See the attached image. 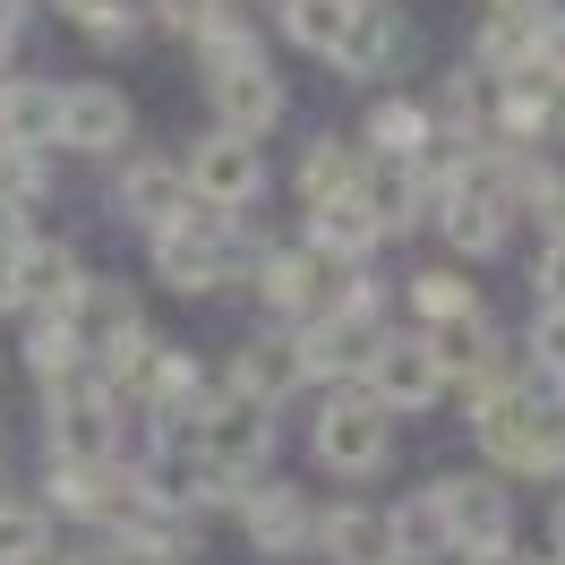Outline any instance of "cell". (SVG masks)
Returning a JSON list of instances; mask_svg holds the SVG:
<instances>
[{"label":"cell","mask_w":565,"mask_h":565,"mask_svg":"<svg viewBox=\"0 0 565 565\" xmlns=\"http://www.w3.org/2000/svg\"><path fill=\"white\" fill-rule=\"evenodd\" d=\"M61 334L77 343V360H104L111 343H129V334H138V309H129V291L77 282V300L61 309Z\"/></svg>","instance_id":"30bf717a"},{"label":"cell","mask_w":565,"mask_h":565,"mask_svg":"<svg viewBox=\"0 0 565 565\" xmlns=\"http://www.w3.org/2000/svg\"><path fill=\"white\" fill-rule=\"evenodd\" d=\"M369 138H377V154H386V163H420V138H428V120H420L412 104H377Z\"/></svg>","instance_id":"83f0119b"},{"label":"cell","mask_w":565,"mask_h":565,"mask_svg":"<svg viewBox=\"0 0 565 565\" xmlns=\"http://www.w3.org/2000/svg\"><path fill=\"white\" fill-rule=\"evenodd\" d=\"M26 369L52 377V386H70V377H77V343L61 334V318H35V334H26Z\"/></svg>","instance_id":"f1b7e54d"},{"label":"cell","mask_w":565,"mask_h":565,"mask_svg":"<svg viewBox=\"0 0 565 565\" xmlns=\"http://www.w3.org/2000/svg\"><path fill=\"white\" fill-rule=\"evenodd\" d=\"M52 129H61V95L52 86H0V146H26L35 154Z\"/></svg>","instance_id":"d6986e66"},{"label":"cell","mask_w":565,"mask_h":565,"mask_svg":"<svg viewBox=\"0 0 565 565\" xmlns=\"http://www.w3.org/2000/svg\"><path fill=\"white\" fill-rule=\"evenodd\" d=\"M352 18H360V0H282V26L309 43V52H326V61H343Z\"/></svg>","instance_id":"ffe728a7"},{"label":"cell","mask_w":565,"mask_h":565,"mask_svg":"<svg viewBox=\"0 0 565 565\" xmlns=\"http://www.w3.org/2000/svg\"><path fill=\"white\" fill-rule=\"evenodd\" d=\"M9 26H18V0H0V52H9Z\"/></svg>","instance_id":"60d3db41"},{"label":"cell","mask_w":565,"mask_h":565,"mask_svg":"<svg viewBox=\"0 0 565 565\" xmlns=\"http://www.w3.org/2000/svg\"><path fill=\"white\" fill-rule=\"evenodd\" d=\"M214 104H223V120H232V138L257 146V129L282 111V86H275V70H266V61H241V70L214 77Z\"/></svg>","instance_id":"2e32d148"},{"label":"cell","mask_w":565,"mask_h":565,"mask_svg":"<svg viewBox=\"0 0 565 565\" xmlns=\"http://www.w3.org/2000/svg\"><path fill=\"white\" fill-rule=\"evenodd\" d=\"M241 223L232 214H206V206H180L163 232H154V266H163V282L172 291H214L223 275H241Z\"/></svg>","instance_id":"6da1fadb"},{"label":"cell","mask_w":565,"mask_h":565,"mask_svg":"<svg viewBox=\"0 0 565 565\" xmlns=\"http://www.w3.org/2000/svg\"><path fill=\"white\" fill-rule=\"evenodd\" d=\"M18 248H26V223H18V206H0V266H9Z\"/></svg>","instance_id":"ab89813d"},{"label":"cell","mask_w":565,"mask_h":565,"mask_svg":"<svg viewBox=\"0 0 565 565\" xmlns=\"http://www.w3.org/2000/svg\"><path fill=\"white\" fill-rule=\"evenodd\" d=\"M43 189V154H26V146H0V206H26Z\"/></svg>","instance_id":"d6a6232c"},{"label":"cell","mask_w":565,"mask_h":565,"mask_svg":"<svg viewBox=\"0 0 565 565\" xmlns=\"http://www.w3.org/2000/svg\"><path fill=\"white\" fill-rule=\"evenodd\" d=\"M43 548H52V531L35 505H0V565H35Z\"/></svg>","instance_id":"f546056e"},{"label":"cell","mask_w":565,"mask_h":565,"mask_svg":"<svg viewBox=\"0 0 565 565\" xmlns=\"http://www.w3.org/2000/svg\"><path fill=\"white\" fill-rule=\"evenodd\" d=\"M257 282H266V300H275V309H309V318H326V309H343V300H352L318 257H266V275H257Z\"/></svg>","instance_id":"e0dca14e"},{"label":"cell","mask_w":565,"mask_h":565,"mask_svg":"<svg viewBox=\"0 0 565 565\" xmlns=\"http://www.w3.org/2000/svg\"><path fill=\"white\" fill-rule=\"evenodd\" d=\"M428 514H437V540H446V548H471V557L505 548V523H514L505 489H497V480H480V471L437 480V489H428Z\"/></svg>","instance_id":"277c9868"},{"label":"cell","mask_w":565,"mask_h":565,"mask_svg":"<svg viewBox=\"0 0 565 565\" xmlns=\"http://www.w3.org/2000/svg\"><path fill=\"white\" fill-rule=\"evenodd\" d=\"M531 70L565 86V18H540V43H531Z\"/></svg>","instance_id":"e575fe53"},{"label":"cell","mask_w":565,"mask_h":565,"mask_svg":"<svg viewBox=\"0 0 565 565\" xmlns=\"http://www.w3.org/2000/svg\"><path fill=\"white\" fill-rule=\"evenodd\" d=\"M180 180H189V206L232 214V206H248V198H257V146L223 129V138H206L189 163H180Z\"/></svg>","instance_id":"8992f818"},{"label":"cell","mask_w":565,"mask_h":565,"mask_svg":"<svg viewBox=\"0 0 565 565\" xmlns=\"http://www.w3.org/2000/svg\"><path fill=\"white\" fill-rule=\"evenodd\" d=\"M531 198H540V223H548V232H557V241H565V180H540Z\"/></svg>","instance_id":"f35d334b"},{"label":"cell","mask_w":565,"mask_h":565,"mask_svg":"<svg viewBox=\"0 0 565 565\" xmlns=\"http://www.w3.org/2000/svg\"><path fill=\"white\" fill-rule=\"evenodd\" d=\"M557 565H565V505H557Z\"/></svg>","instance_id":"b9f144b4"},{"label":"cell","mask_w":565,"mask_h":565,"mask_svg":"<svg viewBox=\"0 0 565 565\" xmlns=\"http://www.w3.org/2000/svg\"><path fill=\"white\" fill-rule=\"evenodd\" d=\"M497 9H523V0H497Z\"/></svg>","instance_id":"7bdbcfd3"},{"label":"cell","mask_w":565,"mask_h":565,"mask_svg":"<svg viewBox=\"0 0 565 565\" xmlns=\"http://www.w3.org/2000/svg\"><path fill=\"white\" fill-rule=\"evenodd\" d=\"M309 377V360H300V334H257V343H241V360H232V394H248V403H266L275 412L282 394Z\"/></svg>","instance_id":"8fae6325"},{"label":"cell","mask_w":565,"mask_h":565,"mask_svg":"<svg viewBox=\"0 0 565 565\" xmlns=\"http://www.w3.org/2000/svg\"><path fill=\"white\" fill-rule=\"evenodd\" d=\"M386 43H394V26H386V9H377V0H360V18H352V43H343V61H334V70H377V61H386Z\"/></svg>","instance_id":"4dcf8cb0"},{"label":"cell","mask_w":565,"mask_h":565,"mask_svg":"<svg viewBox=\"0 0 565 565\" xmlns=\"http://www.w3.org/2000/svg\"><path fill=\"white\" fill-rule=\"evenodd\" d=\"M129 386H138L154 412H180V403H198V360L146 343V360H138V377H129Z\"/></svg>","instance_id":"7402d4cb"},{"label":"cell","mask_w":565,"mask_h":565,"mask_svg":"<svg viewBox=\"0 0 565 565\" xmlns=\"http://www.w3.org/2000/svg\"><path fill=\"white\" fill-rule=\"evenodd\" d=\"M52 462L61 471H104L111 462V403L86 386H61L52 403Z\"/></svg>","instance_id":"9c48e42d"},{"label":"cell","mask_w":565,"mask_h":565,"mask_svg":"<svg viewBox=\"0 0 565 565\" xmlns=\"http://www.w3.org/2000/svg\"><path fill=\"white\" fill-rule=\"evenodd\" d=\"M180 198H189V180H180V163H129V180H120V206L138 214V223H172Z\"/></svg>","instance_id":"44dd1931"},{"label":"cell","mask_w":565,"mask_h":565,"mask_svg":"<svg viewBox=\"0 0 565 565\" xmlns=\"http://www.w3.org/2000/svg\"><path fill=\"white\" fill-rule=\"evenodd\" d=\"M266 437H275V412L266 403H248V394H223L198 412V462H206V480H248L257 462H266Z\"/></svg>","instance_id":"3957f363"},{"label":"cell","mask_w":565,"mask_h":565,"mask_svg":"<svg viewBox=\"0 0 565 565\" xmlns=\"http://www.w3.org/2000/svg\"><path fill=\"white\" fill-rule=\"evenodd\" d=\"M360 206L377 214V232H403V223L420 214V172H412V163H386V172H369V180H360Z\"/></svg>","instance_id":"484cf974"},{"label":"cell","mask_w":565,"mask_h":565,"mask_svg":"<svg viewBox=\"0 0 565 565\" xmlns=\"http://www.w3.org/2000/svg\"><path fill=\"white\" fill-rule=\"evenodd\" d=\"M154 9H163V26H172V35H206V26H223V0H154Z\"/></svg>","instance_id":"836d02e7"},{"label":"cell","mask_w":565,"mask_h":565,"mask_svg":"<svg viewBox=\"0 0 565 565\" xmlns=\"http://www.w3.org/2000/svg\"><path fill=\"white\" fill-rule=\"evenodd\" d=\"M540 291H548V309H565V241H548L540 257Z\"/></svg>","instance_id":"8d00e7d4"},{"label":"cell","mask_w":565,"mask_h":565,"mask_svg":"<svg viewBox=\"0 0 565 565\" xmlns=\"http://www.w3.org/2000/svg\"><path fill=\"white\" fill-rule=\"evenodd\" d=\"M241 523H248V540L257 548H300L309 531H318V514H309V497L291 489V480H266V489H248V505H241Z\"/></svg>","instance_id":"9a60e30c"},{"label":"cell","mask_w":565,"mask_h":565,"mask_svg":"<svg viewBox=\"0 0 565 565\" xmlns=\"http://www.w3.org/2000/svg\"><path fill=\"white\" fill-rule=\"evenodd\" d=\"M352 189H360V163H352V146L318 138L309 154H300V198H309V206H334V198H352Z\"/></svg>","instance_id":"d4e9b609"},{"label":"cell","mask_w":565,"mask_h":565,"mask_svg":"<svg viewBox=\"0 0 565 565\" xmlns=\"http://www.w3.org/2000/svg\"><path fill=\"white\" fill-rule=\"evenodd\" d=\"M318 540H326V557H343V565H394V514H377V505L326 514Z\"/></svg>","instance_id":"ac0fdd59"},{"label":"cell","mask_w":565,"mask_h":565,"mask_svg":"<svg viewBox=\"0 0 565 565\" xmlns=\"http://www.w3.org/2000/svg\"><path fill=\"white\" fill-rule=\"evenodd\" d=\"M531 43H540V18H523V9H497L489 35H480V70H489V77H514V61H531Z\"/></svg>","instance_id":"4316f807"},{"label":"cell","mask_w":565,"mask_h":565,"mask_svg":"<svg viewBox=\"0 0 565 565\" xmlns=\"http://www.w3.org/2000/svg\"><path fill=\"white\" fill-rule=\"evenodd\" d=\"M52 138L77 146V154H111V146L129 138V104H120V86H70Z\"/></svg>","instance_id":"7c38bea8"},{"label":"cell","mask_w":565,"mask_h":565,"mask_svg":"<svg viewBox=\"0 0 565 565\" xmlns=\"http://www.w3.org/2000/svg\"><path fill=\"white\" fill-rule=\"evenodd\" d=\"M9 300L61 318V309L77 300V257H70V248H52V241H26L18 257H9Z\"/></svg>","instance_id":"4fadbf2b"},{"label":"cell","mask_w":565,"mask_h":565,"mask_svg":"<svg viewBox=\"0 0 565 565\" xmlns=\"http://www.w3.org/2000/svg\"><path fill=\"white\" fill-rule=\"evenodd\" d=\"M480 446L505 471H557L565 462V403H531V394H497L480 412Z\"/></svg>","instance_id":"7a4b0ae2"},{"label":"cell","mask_w":565,"mask_h":565,"mask_svg":"<svg viewBox=\"0 0 565 565\" xmlns=\"http://www.w3.org/2000/svg\"><path fill=\"white\" fill-rule=\"evenodd\" d=\"M428 343V360H437V377H480V369H489V326H480V309H471V318H455V326H437V334H420Z\"/></svg>","instance_id":"cb8c5ba5"},{"label":"cell","mask_w":565,"mask_h":565,"mask_svg":"<svg viewBox=\"0 0 565 565\" xmlns=\"http://www.w3.org/2000/svg\"><path fill=\"white\" fill-rule=\"evenodd\" d=\"M70 18L95 35H129V0H70Z\"/></svg>","instance_id":"d590c367"},{"label":"cell","mask_w":565,"mask_h":565,"mask_svg":"<svg viewBox=\"0 0 565 565\" xmlns=\"http://www.w3.org/2000/svg\"><path fill=\"white\" fill-rule=\"evenodd\" d=\"M309 241H318L326 257H360V248L377 241V214L360 206V189H352V198H334V206H309Z\"/></svg>","instance_id":"603a6c76"},{"label":"cell","mask_w":565,"mask_h":565,"mask_svg":"<svg viewBox=\"0 0 565 565\" xmlns=\"http://www.w3.org/2000/svg\"><path fill=\"white\" fill-rule=\"evenodd\" d=\"M540 360L565 377V309H548V318H540Z\"/></svg>","instance_id":"74e56055"},{"label":"cell","mask_w":565,"mask_h":565,"mask_svg":"<svg viewBox=\"0 0 565 565\" xmlns=\"http://www.w3.org/2000/svg\"><path fill=\"white\" fill-rule=\"evenodd\" d=\"M377 318L360 309V300H343V309H326L309 334H300V360L309 369H326V377H369V360H377Z\"/></svg>","instance_id":"ba28073f"},{"label":"cell","mask_w":565,"mask_h":565,"mask_svg":"<svg viewBox=\"0 0 565 565\" xmlns=\"http://www.w3.org/2000/svg\"><path fill=\"white\" fill-rule=\"evenodd\" d=\"M437 394H446V377H437L428 343L386 334V343H377V360H369V403H377V412H428Z\"/></svg>","instance_id":"52a82bcc"},{"label":"cell","mask_w":565,"mask_h":565,"mask_svg":"<svg viewBox=\"0 0 565 565\" xmlns=\"http://www.w3.org/2000/svg\"><path fill=\"white\" fill-rule=\"evenodd\" d=\"M412 300H420V309H428L437 326H455V318H471V309H480L462 275H420V282H412Z\"/></svg>","instance_id":"1f68e13d"},{"label":"cell","mask_w":565,"mask_h":565,"mask_svg":"<svg viewBox=\"0 0 565 565\" xmlns=\"http://www.w3.org/2000/svg\"><path fill=\"white\" fill-rule=\"evenodd\" d=\"M318 462H326V471H343V480L377 471V462H386V412H377L369 394L326 403V412H318Z\"/></svg>","instance_id":"5b68a950"},{"label":"cell","mask_w":565,"mask_h":565,"mask_svg":"<svg viewBox=\"0 0 565 565\" xmlns=\"http://www.w3.org/2000/svg\"><path fill=\"white\" fill-rule=\"evenodd\" d=\"M497 129L505 138H565V86L540 70H514L497 95Z\"/></svg>","instance_id":"5bb4252c"}]
</instances>
